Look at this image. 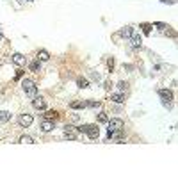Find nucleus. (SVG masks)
Wrapping results in <instances>:
<instances>
[{
    "instance_id": "1",
    "label": "nucleus",
    "mask_w": 178,
    "mask_h": 178,
    "mask_svg": "<svg viewBox=\"0 0 178 178\" xmlns=\"http://www.w3.org/2000/svg\"><path fill=\"white\" fill-rule=\"evenodd\" d=\"M21 89H23V93L29 94V96H36V93H38V85L34 84L31 78L21 80Z\"/></svg>"
},
{
    "instance_id": "2",
    "label": "nucleus",
    "mask_w": 178,
    "mask_h": 178,
    "mask_svg": "<svg viewBox=\"0 0 178 178\" xmlns=\"http://www.w3.org/2000/svg\"><path fill=\"white\" fill-rule=\"evenodd\" d=\"M107 125H109L107 132H109V134H112V132H116V130H121V128L125 126V123H123V119H121V118H112V119H109V121H107Z\"/></svg>"
},
{
    "instance_id": "3",
    "label": "nucleus",
    "mask_w": 178,
    "mask_h": 178,
    "mask_svg": "<svg viewBox=\"0 0 178 178\" xmlns=\"http://www.w3.org/2000/svg\"><path fill=\"white\" fill-rule=\"evenodd\" d=\"M158 96H160V100H162V105L164 107H169L171 102H173V91H169V89H160L158 91Z\"/></svg>"
},
{
    "instance_id": "4",
    "label": "nucleus",
    "mask_w": 178,
    "mask_h": 178,
    "mask_svg": "<svg viewBox=\"0 0 178 178\" xmlns=\"http://www.w3.org/2000/svg\"><path fill=\"white\" fill-rule=\"evenodd\" d=\"M64 137H66L68 141H77V139H78V130H77V126H73V125L64 126Z\"/></svg>"
},
{
    "instance_id": "5",
    "label": "nucleus",
    "mask_w": 178,
    "mask_h": 178,
    "mask_svg": "<svg viewBox=\"0 0 178 178\" xmlns=\"http://www.w3.org/2000/svg\"><path fill=\"white\" fill-rule=\"evenodd\" d=\"M32 121H34V118H32V114H20L18 116V123H20V126H25V128H29V126L32 125Z\"/></svg>"
},
{
    "instance_id": "6",
    "label": "nucleus",
    "mask_w": 178,
    "mask_h": 178,
    "mask_svg": "<svg viewBox=\"0 0 178 178\" xmlns=\"http://www.w3.org/2000/svg\"><path fill=\"white\" fill-rule=\"evenodd\" d=\"M134 34H136V31H134V27L126 25V27H123L121 31L118 32V38H126V39H130V38H132Z\"/></svg>"
},
{
    "instance_id": "7",
    "label": "nucleus",
    "mask_w": 178,
    "mask_h": 178,
    "mask_svg": "<svg viewBox=\"0 0 178 178\" xmlns=\"http://www.w3.org/2000/svg\"><path fill=\"white\" fill-rule=\"evenodd\" d=\"M53 128H55V121H52V119H43L41 121V132L48 134V132H52Z\"/></svg>"
},
{
    "instance_id": "8",
    "label": "nucleus",
    "mask_w": 178,
    "mask_h": 178,
    "mask_svg": "<svg viewBox=\"0 0 178 178\" xmlns=\"http://www.w3.org/2000/svg\"><path fill=\"white\" fill-rule=\"evenodd\" d=\"M32 107H34V109H38V111H43V109L46 107L45 98H43V96H34V100H32Z\"/></svg>"
},
{
    "instance_id": "9",
    "label": "nucleus",
    "mask_w": 178,
    "mask_h": 178,
    "mask_svg": "<svg viewBox=\"0 0 178 178\" xmlns=\"http://www.w3.org/2000/svg\"><path fill=\"white\" fill-rule=\"evenodd\" d=\"M85 134L89 136V139H98L100 137V128H98V125H89Z\"/></svg>"
},
{
    "instance_id": "10",
    "label": "nucleus",
    "mask_w": 178,
    "mask_h": 178,
    "mask_svg": "<svg viewBox=\"0 0 178 178\" xmlns=\"http://www.w3.org/2000/svg\"><path fill=\"white\" fill-rule=\"evenodd\" d=\"M11 61L16 64V66H25V63H27V59H25L23 53H13L11 55Z\"/></svg>"
},
{
    "instance_id": "11",
    "label": "nucleus",
    "mask_w": 178,
    "mask_h": 178,
    "mask_svg": "<svg viewBox=\"0 0 178 178\" xmlns=\"http://www.w3.org/2000/svg\"><path fill=\"white\" fill-rule=\"evenodd\" d=\"M130 46H132V48H141V46H143V38H141L139 34H134V36L130 38Z\"/></svg>"
},
{
    "instance_id": "12",
    "label": "nucleus",
    "mask_w": 178,
    "mask_h": 178,
    "mask_svg": "<svg viewBox=\"0 0 178 178\" xmlns=\"http://www.w3.org/2000/svg\"><path fill=\"white\" fill-rule=\"evenodd\" d=\"M29 70L31 71H34V73H39L41 71V61H32V63H29Z\"/></svg>"
},
{
    "instance_id": "13",
    "label": "nucleus",
    "mask_w": 178,
    "mask_h": 178,
    "mask_svg": "<svg viewBox=\"0 0 178 178\" xmlns=\"http://www.w3.org/2000/svg\"><path fill=\"white\" fill-rule=\"evenodd\" d=\"M111 102H114V104H123V102H125V93L111 94Z\"/></svg>"
},
{
    "instance_id": "14",
    "label": "nucleus",
    "mask_w": 178,
    "mask_h": 178,
    "mask_svg": "<svg viewBox=\"0 0 178 178\" xmlns=\"http://www.w3.org/2000/svg\"><path fill=\"white\" fill-rule=\"evenodd\" d=\"M85 107H87V102H84V100L70 102V109H85Z\"/></svg>"
},
{
    "instance_id": "15",
    "label": "nucleus",
    "mask_w": 178,
    "mask_h": 178,
    "mask_svg": "<svg viewBox=\"0 0 178 178\" xmlns=\"http://www.w3.org/2000/svg\"><path fill=\"white\" fill-rule=\"evenodd\" d=\"M59 118V112L57 111H46L45 114H43V119H52V121H55Z\"/></svg>"
},
{
    "instance_id": "16",
    "label": "nucleus",
    "mask_w": 178,
    "mask_h": 178,
    "mask_svg": "<svg viewBox=\"0 0 178 178\" xmlns=\"http://www.w3.org/2000/svg\"><path fill=\"white\" fill-rule=\"evenodd\" d=\"M77 85H78L80 89H87V87H89V80H87L85 77H78V78H77Z\"/></svg>"
},
{
    "instance_id": "17",
    "label": "nucleus",
    "mask_w": 178,
    "mask_h": 178,
    "mask_svg": "<svg viewBox=\"0 0 178 178\" xmlns=\"http://www.w3.org/2000/svg\"><path fill=\"white\" fill-rule=\"evenodd\" d=\"M48 59H50V53L46 52V50H39V52H38V61L45 63V61H48Z\"/></svg>"
},
{
    "instance_id": "18",
    "label": "nucleus",
    "mask_w": 178,
    "mask_h": 178,
    "mask_svg": "<svg viewBox=\"0 0 178 178\" xmlns=\"http://www.w3.org/2000/svg\"><path fill=\"white\" fill-rule=\"evenodd\" d=\"M18 143H20V144H34V139H32L31 136H21L20 139H18Z\"/></svg>"
},
{
    "instance_id": "19",
    "label": "nucleus",
    "mask_w": 178,
    "mask_h": 178,
    "mask_svg": "<svg viewBox=\"0 0 178 178\" xmlns=\"http://www.w3.org/2000/svg\"><path fill=\"white\" fill-rule=\"evenodd\" d=\"M11 119V112L9 111H2L0 112V123H7Z\"/></svg>"
},
{
    "instance_id": "20",
    "label": "nucleus",
    "mask_w": 178,
    "mask_h": 178,
    "mask_svg": "<svg viewBox=\"0 0 178 178\" xmlns=\"http://www.w3.org/2000/svg\"><path fill=\"white\" fill-rule=\"evenodd\" d=\"M118 89H119V93H125L126 89H128V82H125V80H119V82H118Z\"/></svg>"
},
{
    "instance_id": "21",
    "label": "nucleus",
    "mask_w": 178,
    "mask_h": 178,
    "mask_svg": "<svg viewBox=\"0 0 178 178\" xmlns=\"http://www.w3.org/2000/svg\"><path fill=\"white\" fill-rule=\"evenodd\" d=\"M96 121H98V123H107V121H109V118H107V114H105V112H98V116H96Z\"/></svg>"
},
{
    "instance_id": "22",
    "label": "nucleus",
    "mask_w": 178,
    "mask_h": 178,
    "mask_svg": "<svg viewBox=\"0 0 178 178\" xmlns=\"http://www.w3.org/2000/svg\"><path fill=\"white\" fill-rule=\"evenodd\" d=\"M141 29H143V32H144V34H150V32H151V29H153V25H150V23H141Z\"/></svg>"
},
{
    "instance_id": "23",
    "label": "nucleus",
    "mask_w": 178,
    "mask_h": 178,
    "mask_svg": "<svg viewBox=\"0 0 178 178\" xmlns=\"http://www.w3.org/2000/svg\"><path fill=\"white\" fill-rule=\"evenodd\" d=\"M89 75H91V78H93V80H96V82H100V80H102V77H100V73H98L96 70H91V71H89Z\"/></svg>"
},
{
    "instance_id": "24",
    "label": "nucleus",
    "mask_w": 178,
    "mask_h": 178,
    "mask_svg": "<svg viewBox=\"0 0 178 178\" xmlns=\"http://www.w3.org/2000/svg\"><path fill=\"white\" fill-rule=\"evenodd\" d=\"M87 107H91V109H98V107H102V102H87Z\"/></svg>"
},
{
    "instance_id": "25",
    "label": "nucleus",
    "mask_w": 178,
    "mask_h": 178,
    "mask_svg": "<svg viewBox=\"0 0 178 178\" xmlns=\"http://www.w3.org/2000/svg\"><path fill=\"white\" fill-rule=\"evenodd\" d=\"M107 66H109V70H111V71L114 70V57H109V59H107Z\"/></svg>"
},
{
    "instance_id": "26",
    "label": "nucleus",
    "mask_w": 178,
    "mask_h": 178,
    "mask_svg": "<svg viewBox=\"0 0 178 178\" xmlns=\"http://www.w3.org/2000/svg\"><path fill=\"white\" fill-rule=\"evenodd\" d=\"M87 126H89V125H80V126H77L78 134H85V132H87Z\"/></svg>"
},
{
    "instance_id": "27",
    "label": "nucleus",
    "mask_w": 178,
    "mask_h": 178,
    "mask_svg": "<svg viewBox=\"0 0 178 178\" xmlns=\"http://www.w3.org/2000/svg\"><path fill=\"white\" fill-rule=\"evenodd\" d=\"M104 87H105V89H111V87H112V82H111V80H107Z\"/></svg>"
},
{
    "instance_id": "28",
    "label": "nucleus",
    "mask_w": 178,
    "mask_h": 178,
    "mask_svg": "<svg viewBox=\"0 0 178 178\" xmlns=\"http://www.w3.org/2000/svg\"><path fill=\"white\" fill-rule=\"evenodd\" d=\"M21 75H23V71H21V70H18V71H16V77H14V78L18 80V78H21Z\"/></svg>"
},
{
    "instance_id": "29",
    "label": "nucleus",
    "mask_w": 178,
    "mask_h": 178,
    "mask_svg": "<svg viewBox=\"0 0 178 178\" xmlns=\"http://www.w3.org/2000/svg\"><path fill=\"white\" fill-rule=\"evenodd\" d=\"M123 70H128V71H130V70H132V64H123Z\"/></svg>"
},
{
    "instance_id": "30",
    "label": "nucleus",
    "mask_w": 178,
    "mask_h": 178,
    "mask_svg": "<svg viewBox=\"0 0 178 178\" xmlns=\"http://www.w3.org/2000/svg\"><path fill=\"white\" fill-rule=\"evenodd\" d=\"M18 2H21V4H23V2H31V0H18Z\"/></svg>"
},
{
    "instance_id": "31",
    "label": "nucleus",
    "mask_w": 178,
    "mask_h": 178,
    "mask_svg": "<svg viewBox=\"0 0 178 178\" xmlns=\"http://www.w3.org/2000/svg\"><path fill=\"white\" fill-rule=\"evenodd\" d=\"M0 39H2V32H0Z\"/></svg>"
}]
</instances>
